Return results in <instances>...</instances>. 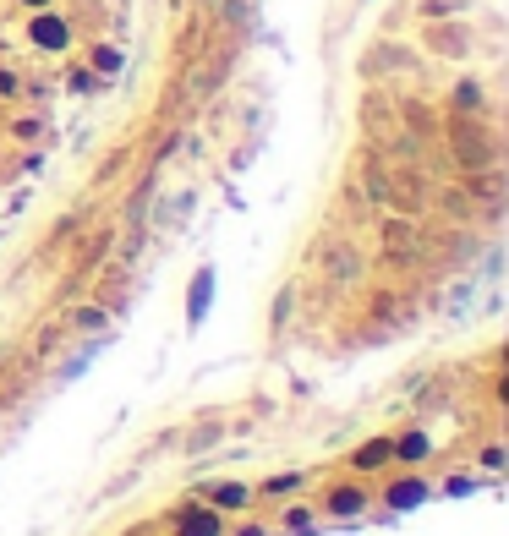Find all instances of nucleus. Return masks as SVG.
<instances>
[{
	"mask_svg": "<svg viewBox=\"0 0 509 536\" xmlns=\"http://www.w3.org/2000/svg\"><path fill=\"white\" fill-rule=\"evenodd\" d=\"M28 39L39 44V50H66V44H72V28H66L61 17H50V11H39V17L28 22Z\"/></svg>",
	"mask_w": 509,
	"mask_h": 536,
	"instance_id": "1",
	"label": "nucleus"
},
{
	"mask_svg": "<svg viewBox=\"0 0 509 536\" xmlns=\"http://www.w3.org/2000/svg\"><path fill=\"white\" fill-rule=\"evenodd\" d=\"M181 536H219V515L214 509H192V515H181Z\"/></svg>",
	"mask_w": 509,
	"mask_h": 536,
	"instance_id": "2",
	"label": "nucleus"
},
{
	"mask_svg": "<svg viewBox=\"0 0 509 536\" xmlns=\"http://www.w3.org/2000/svg\"><path fill=\"white\" fill-rule=\"evenodd\" d=\"M389 460V444H384V438H378V444H362V449H356V465H384Z\"/></svg>",
	"mask_w": 509,
	"mask_h": 536,
	"instance_id": "3",
	"label": "nucleus"
},
{
	"mask_svg": "<svg viewBox=\"0 0 509 536\" xmlns=\"http://www.w3.org/2000/svg\"><path fill=\"white\" fill-rule=\"evenodd\" d=\"M214 504H219V509H241V504H247V487H219Z\"/></svg>",
	"mask_w": 509,
	"mask_h": 536,
	"instance_id": "4",
	"label": "nucleus"
},
{
	"mask_svg": "<svg viewBox=\"0 0 509 536\" xmlns=\"http://www.w3.org/2000/svg\"><path fill=\"white\" fill-rule=\"evenodd\" d=\"M94 72H121V50H110V44L94 50Z\"/></svg>",
	"mask_w": 509,
	"mask_h": 536,
	"instance_id": "5",
	"label": "nucleus"
},
{
	"mask_svg": "<svg viewBox=\"0 0 509 536\" xmlns=\"http://www.w3.org/2000/svg\"><path fill=\"white\" fill-rule=\"evenodd\" d=\"M208 285H214V274H198V285H192V318L208 307Z\"/></svg>",
	"mask_w": 509,
	"mask_h": 536,
	"instance_id": "6",
	"label": "nucleus"
},
{
	"mask_svg": "<svg viewBox=\"0 0 509 536\" xmlns=\"http://www.w3.org/2000/svg\"><path fill=\"white\" fill-rule=\"evenodd\" d=\"M416 498H422V487L406 482V487H395V493H389V504H395V509H406V504H416Z\"/></svg>",
	"mask_w": 509,
	"mask_h": 536,
	"instance_id": "7",
	"label": "nucleus"
},
{
	"mask_svg": "<svg viewBox=\"0 0 509 536\" xmlns=\"http://www.w3.org/2000/svg\"><path fill=\"white\" fill-rule=\"evenodd\" d=\"M400 454H406V460H422V454H427V438H422V433L400 438Z\"/></svg>",
	"mask_w": 509,
	"mask_h": 536,
	"instance_id": "8",
	"label": "nucleus"
},
{
	"mask_svg": "<svg viewBox=\"0 0 509 536\" xmlns=\"http://www.w3.org/2000/svg\"><path fill=\"white\" fill-rule=\"evenodd\" d=\"M362 509V493H334V515H356Z\"/></svg>",
	"mask_w": 509,
	"mask_h": 536,
	"instance_id": "9",
	"label": "nucleus"
},
{
	"mask_svg": "<svg viewBox=\"0 0 509 536\" xmlns=\"http://www.w3.org/2000/svg\"><path fill=\"white\" fill-rule=\"evenodd\" d=\"M6 93H17V77H11L6 66H0V99H6Z\"/></svg>",
	"mask_w": 509,
	"mask_h": 536,
	"instance_id": "10",
	"label": "nucleus"
},
{
	"mask_svg": "<svg viewBox=\"0 0 509 536\" xmlns=\"http://www.w3.org/2000/svg\"><path fill=\"white\" fill-rule=\"evenodd\" d=\"M22 6H33V11H44V6H50V0H22Z\"/></svg>",
	"mask_w": 509,
	"mask_h": 536,
	"instance_id": "11",
	"label": "nucleus"
}]
</instances>
